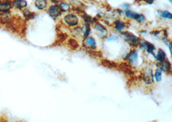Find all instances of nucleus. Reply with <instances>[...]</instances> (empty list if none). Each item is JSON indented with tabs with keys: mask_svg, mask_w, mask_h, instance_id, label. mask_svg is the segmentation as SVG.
Here are the masks:
<instances>
[{
	"mask_svg": "<svg viewBox=\"0 0 172 122\" xmlns=\"http://www.w3.org/2000/svg\"><path fill=\"white\" fill-rule=\"evenodd\" d=\"M122 36L128 43L131 45L137 46L139 45L141 43V40L137 37L134 36L133 34L128 32H125L122 33Z\"/></svg>",
	"mask_w": 172,
	"mask_h": 122,
	"instance_id": "f257e3e1",
	"label": "nucleus"
},
{
	"mask_svg": "<svg viewBox=\"0 0 172 122\" xmlns=\"http://www.w3.org/2000/svg\"><path fill=\"white\" fill-rule=\"evenodd\" d=\"M125 16L126 17H127L128 18L136 20L137 21L139 22V23H143V22L145 21L146 20V17L143 14H138L135 12L130 11V10H127V11H126Z\"/></svg>",
	"mask_w": 172,
	"mask_h": 122,
	"instance_id": "f03ea898",
	"label": "nucleus"
},
{
	"mask_svg": "<svg viewBox=\"0 0 172 122\" xmlns=\"http://www.w3.org/2000/svg\"><path fill=\"white\" fill-rule=\"evenodd\" d=\"M63 19H64L65 23L70 26H75L79 23V19H78L77 17L72 14L66 15Z\"/></svg>",
	"mask_w": 172,
	"mask_h": 122,
	"instance_id": "7ed1b4c3",
	"label": "nucleus"
},
{
	"mask_svg": "<svg viewBox=\"0 0 172 122\" xmlns=\"http://www.w3.org/2000/svg\"><path fill=\"white\" fill-rule=\"evenodd\" d=\"M143 78L145 82L147 84H151L153 82V75L152 69L150 68H145L143 71Z\"/></svg>",
	"mask_w": 172,
	"mask_h": 122,
	"instance_id": "20e7f679",
	"label": "nucleus"
},
{
	"mask_svg": "<svg viewBox=\"0 0 172 122\" xmlns=\"http://www.w3.org/2000/svg\"><path fill=\"white\" fill-rule=\"evenodd\" d=\"M49 14L53 18H57L61 15V11L57 5H52L49 9Z\"/></svg>",
	"mask_w": 172,
	"mask_h": 122,
	"instance_id": "39448f33",
	"label": "nucleus"
},
{
	"mask_svg": "<svg viewBox=\"0 0 172 122\" xmlns=\"http://www.w3.org/2000/svg\"><path fill=\"white\" fill-rule=\"evenodd\" d=\"M95 29L96 32L101 38H105L107 36L108 32L107 28L99 23H96L95 24Z\"/></svg>",
	"mask_w": 172,
	"mask_h": 122,
	"instance_id": "423d86ee",
	"label": "nucleus"
},
{
	"mask_svg": "<svg viewBox=\"0 0 172 122\" xmlns=\"http://www.w3.org/2000/svg\"><path fill=\"white\" fill-rule=\"evenodd\" d=\"M157 65L158 66L159 69H161V71L165 72V73H168V72H169L171 71V64L168 60H164V61L159 63Z\"/></svg>",
	"mask_w": 172,
	"mask_h": 122,
	"instance_id": "0eeeda50",
	"label": "nucleus"
},
{
	"mask_svg": "<svg viewBox=\"0 0 172 122\" xmlns=\"http://www.w3.org/2000/svg\"><path fill=\"white\" fill-rule=\"evenodd\" d=\"M139 45H141V47H142L143 48L145 49V50L147 51L148 53L152 54L153 56H155V55H154V51L155 50V48L153 44L149 43V42L145 41L143 42V43H141V42Z\"/></svg>",
	"mask_w": 172,
	"mask_h": 122,
	"instance_id": "6e6552de",
	"label": "nucleus"
},
{
	"mask_svg": "<svg viewBox=\"0 0 172 122\" xmlns=\"http://www.w3.org/2000/svg\"><path fill=\"white\" fill-rule=\"evenodd\" d=\"M12 5L16 9H22L27 6V2L25 0H14Z\"/></svg>",
	"mask_w": 172,
	"mask_h": 122,
	"instance_id": "1a4fd4ad",
	"label": "nucleus"
},
{
	"mask_svg": "<svg viewBox=\"0 0 172 122\" xmlns=\"http://www.w3.org/2000/svg\"><path fill=\"white\" fill-rule=\"evenodd\" d=\"M85 44L88 48L94 49L96 47V42L95 39L92 37L88 36L85 39Z\"/></svg>",
	"mask_w": 172,
	"mask_h": 122,
	"instance_id": "9d476101",
	"label": "nucleus"
},
{
	"mask_svg": "<svg viewBox=\"0 0 172 122\" xmlns=\"http://www.w3.org/2000/svg\"><path fill=\"white\" fill-rule=\"evenodd\" d=\"M126 59L128 60L131 64L135 63L137 61V51L136 50L131 51L130 53L128 54Z\"/></svg>",
	"mask_w": 172,
	"mask_h": 122,
	"instance_id": "9b49d317",
	"label": "nucleus"
},
{
	"mask_svg": "<svg viewBox=\"0 0 172 122\" xmlns=\"http://www.w3.org/2000/svg\"><path fill=\"white\" fill-rule=\"evenodd\" d=\"M119 68L121 70L124 72V73H125L126 74L132 75L133 73L132 69L131 68V66H129L128 64H127L126 63H123L120 64Z\"/></svg>",
	"mask_w": 172,
	"mask_h": 122,
	"instance_id": "f8f14e48",
	"label": "nucleus"
},
{
	"mask_svg": "<svg viewBox=\"0 0 172 122\" xmlns=\"http://www.w3.org/2000/svg\"><path fill=\"white\" fill-rule=\"evenodd\" d=\"M166 55L164 51L162 49H159L157 51V56L155 57V59L159 63H161V62H163L164 61V60H166Z\"/></svg>",
	"mask_w": 172,
	"mask_h": 122,
	"instance_id": "ddd939ff",
	"label": "nucleus"
},
{
	"mask_svg": "<svg viewBox=\"0 0 172 122\" xmlns=\"http://www.w3.org/2000/svg\"><path fill=\"white\" fill-rule=\"evenodd\" d=\"M47 0H36V1H35V6L39 10L45 9L47 7Z\"/></svg>",
	"mask_w": 172,
	"mask_h": 122,
	"instance_id": "4468645a",
	"label": "nucleus"
},
{
	"mask_svg": "<svg viewBox=\"0 0 172 122\" xmlns=\"http://www.w3.org/2000/svg\"><path fill=\"white\" fill-rule=\"evenodd\" d=\"M114 26H115V29L117 31L121 32L123 30V29L125 28L126 24L125 22H123L121 20H117L114 22Z\"/></svg>",
	"mask_w": 172,
	"mask_h": 122,
	"instance_id": "2eb2a0df",
	"label": "nucleus"
},
{
	"mask_svg": "<svg viewBox=\"0 0 172 122\" xmlns=\"http://www.w3.org/2000/svg\"><path fill=\"white\" fill-rule=\"evenodd\" d=\"M11 5L9 2H4V3H0V12H8L10 9H11Z\"/></svg>",
	"mask_w": 172,
	"mask_h": 122,
	"instance_id": "dca6fc26",
	"label": "nucleus"
},
{
	"mask_svg": "<svg viewBox=\"0 0 172 122\" xmlns=\"http://www.w3.org/2000/svg\"><path fill=\"white\" fill-rule=\"evenodd\" d=\"M58 6H59L61 12H68L70 10V5L68 3H67V2H65V1L61 2Z\"/></svg>",
	"mask_w": 172,
	"mask_h": 122,
	"instance_id": "f3484780",
	"label": "nucleus"
},
{
	"mask_svg": "<svg viewBox=\"0 0 172 122\" xmlns=\"http://www.w3.org/2000/svg\"><path fill=\"white\" fill-rule=\"evenodd\" d=\"M158 13L160 15V16L164 19H168L171 20L172 19V14L171 12L167 11H159Z\"/></svg>",
	"mask_w": 172,
	"mask_h": 122,
	"instance_id": "a211bd4d",
	"label": "nucleus"
},
{
	"mask_svg": "<svg viewBox=\"0 0 172 122\" xmlns=\"http://www.w3.org/2000/svg\"><path fill=\"white\" fill-rule=\"evenodd\" d=\"M101 64H102L103 66H104L106 68H115L117 67V64H115L114 63H113L112 61H107V60H104L101 62Z\"/></svg>",
	"mask_w": 172,
	"mask_h": 122,
	"instance_id": "6ab92c4d",
	"label": "nucleus"
},
{
	"mask_svg": "<svg viewBox=\"0 0 172 122\" xmlns=\"http://www.w3.org/2000/svg\"><path fill=\"white\" fill-rule=\"evenodd\" d=\"M154 77H155V79L157 82H160L162 80V71L161 69H156L155 75H154Z\"/></svg>",
	"mask_w": 172,
	"mask_h": 122,
	"instance_id": "aec40b11",
	"label": "nucleus"
},
{
	"mask_svg": "<svg viewBox=\"0 0 172 122\" xmlns=\"http://www.w3.org/2000/svg\"><path fill=\"white\" fill-rule=\"evenodd\" d=\"M68 43H69V45L70 46L72 47V48L74 49L78 48V46H79V44H78L77 42L74 39H70L69 41H68Z\"/></svg>",
	"mask_w": 172,
	"mask_h": 122,
	"instance_id": "412c9836",
	"label": "nucleus"
},
{
	"mask_svg": "<svg viewBox=\"0 0 172 122\" xmlns=\"http://www.w3.org/2000/svg\"><path fill=\"white\" fill-rule=\"evenodd\" d=\"M85 33H84V37H87L89 36V34L90 33V24H85Z\"/></svg>",
	"mask_w": 172,
	"mask_h": 122,
	"instance_id": "4be33fe9",
	"label": "nucleus"
},
{
	"mask_svg": "<svg viewBox=\"0 0 172 122\" xmlns=\"http://www.w3.org/2000/svg\"><path fill=\"white\" fill-rule=\"evenodd\" d=\"M24 16L25 17H27L28 19H31L33 18V17H34V14L32 13V12H30L29 10H25L23 12Z\"/></svg>",
	"mask_w": 172,
	"mask_h": 122,
	"instance_id": "5701e85b",
	"label": "nucleus"
},
{
	"mask_svg": "<svg viewBox=\"0 0 172 122\" xmlns=\"http://www.w3.org/2000/svg\"><path fill=\"white\" fill-rule=\"evenodd\" d=\"M143 1H145L146 3L151 5V4H153V3L154 2V1H155V0H143Z\"/></svg>",
	"mask_w": 172,
	"mask_h": 122,
	"instance_id": "b1692460",
	"label": "nucleus"
},
{
	"mask_svg": "<svg viewBox=\"0 0 172 122\" xmlns=\"http://www.w3.org/2000/svg\"><path fill=\"white\" fill-rule=\"evenodd\" d=\"M9 0H1L2 3H4V2H8Z\"/></svg>",
	"mask_w": 172,
	"mask_h": 122,
	"instance_id": "393cba45",
	"label": "nucleus"
}]
</instances>
